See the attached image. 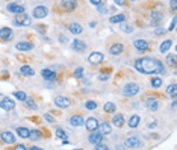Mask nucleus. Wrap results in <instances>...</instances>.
<instances>
[{
	"mask_svg": "<svg viewBox=\"0 0 177 150\" xmlns=\"http://www.w3.org/2000/svg\"><path fill=\"white\" fill-rule=\"evenodd\" d=\"M161 18H162V14H161L159 11L152 12V24H153V26L161 23Z\"/></svg>",
	"mask_w": 177,
	"mask_h": 150,
	"instance_id": "31",
	"label": "nucleus"
},
{
	"mask_svg": "<svg viewBox=\"0 0 177 150\" xmlns=\"http://www.w3.org/2000/svg\"><path fill=\"white\" fill-rule=\"evenodd\" d=\"M14 150H27V147H26L24 144H17V146L14 147Z\"/></svg>",
	"mask_w": 177,
	"mask_h": 150,
	"instance_id": "47",
	"label": "nucleus"
},
{
	"mask_svg": "<svg viewBox=\"0 0 177 150\" xmlns=\"http://www.w3.org/2000/svg\"><path fill=\"white\" fill-rule=\"evenodd\" d=\"M173 46V41L171 40H165V41H162L161 43V46H159V50H161V53H166L168 50H170V47Z\"/></svg>",
	"mask_w": 177,
	"mask_h": 150,
	"instance_id": "29",
	"label": "nucleus"
},
{
	"mask_svg": "<svg viewBox=\"0 0 177 150\" xmlns=\"http://www.w3.org/2000/svg\"><path fill=\"white\" fill-rule=\"evenodd\" d=\"M133 47L138 52H147L148 50V41L147 40H142V38H138V40L133 41Z\"/></svg>",
	"mask_w": 177,
	"mask_h": 150,
	"instance_id": "12",
	"label": "nucleus"
},
{
	"mask_svg": "<svg viewBox=\"0 0 177 150\" xmlns=\"http://www.w3.org/2000/svg\"><path fill=\"white\" fill-rule=\"evenodd\" d=\"M166 65L168 67H176V55L174 53L166 55Z\"/></svg>",
	"mask_w": 177,
	"mask_h": 150,
	"instance_id": "33",
	"label": "nucleus"
},
{
	"mask_svg": "<svg viewBox=\"0 0 177 150\" xmlns=\"http://www.w3.org/2000/svg\"><path fill=\"white\" fill-rule=\"evenodd\" d=\"M98 132L105 137V135H109V134L112 132V127H111V124H109L107 121H105V123H102V124L98 126Z\"/></svg>",
	"mask_w": 177,
	"mask_h": 150,
	"instance_id": "22",
	"label": "nucleus"
},
{
	"mask_svg": "<svg viewBox=\"0 0 177 150\" xmlns=\"http://www.w3.org/2000/svg\"><path fill=\"white\" fill-rule=\"evenodd\" d=\"M120 29H121L123 32H126V34H132V32H133V27H132L130 24H127L126 21L120 24Z\"/></svg>",
	"mask_w": 177,
	"mask_h": 150,
	"instance_id": "36",
	"label": "nucleus"
},
{
	"mask_svg": "<svg viewBox=\"0 0 177 150\" xmlns=\"http://www.w3.org/2000/svg\"><path fill=\"white\" fill-rule=\"evenodd\" d=\"M91 5H94V6H97V8H98V6L102 5V2H100V0H91Z\"/></svg>",
	"mask_w": 177,
	"mask_h": 150,
	"instance_id": "49",
	"label": "nucleus"
},
{
	"mask_svg": "<svg viewBox=\"0 0 177 150\" xmlns=\"http://www.w3.org/2000/svg\"><path fill=\"white\" fill-rule=\"evenodd\" d=\"M48 14V9L47 6H44V5H38L34 8V11H32V15H34V18H38V20H43V18H46Z\"/></svg>",
	"mask_w": 177,
	"mask_h": 150,
	"instance_id": "4",
	"label": "nucleus"
},
{
	"mask_svg": "<svg viewBox=\"0 0 177 150\" xmlns=\"http://www.w3.org/2000/svg\"><path fill=\"white\" fill-rule=\"evenodd\" d=\"M55 105L58 108H61V109H67V108H70L71 100L68 97H65V96H56L55 97Z\"/></svg>",
	"mask_w": 177,
	"mask_h": 150,
	"instance_id": "7",
	"label": "nucleus"
},
{
	"mask_svg": "<svg viewBox=\"0 0 177 150\" xmlns=\"http://www.w3.org/2000/svg\"><path fill=\"white\" fill-rule=\"evenodd\" d=\"M85 108L88 111H94V109H97V102L95 100H88V102H85Z\"/></svg>",
	"mask_w": 177,
	"mask_h": 150,
	"instance_id": "39",
	"label": "nucleus"
},
{
	"mask_svg": "<svg viewBox=\"0 0 177 150\" xmlns=\"http://www.w3.org/2000/svg\"><path fill=\"white\" fill-rule=\"evenodd\" d=\"M44 118L47 120L48 123H55V118L52 117V114H44Z\"/></svg>",
	"mask_w": 177,
	"mask_h": 150,
	"instance_id": "46",
	"label": "nucleus"
},
{
	"mask_svg": "<svg viewBox=\"0 0 177 150\" xmlns=\"http://www.w3.org/2000/svg\"><path fill=\"white\" fill-rule=\"evenodd\" d=\"M56 137H58L59 139H62V141H64V139H68V134H67L64 129L58 127V129H56Z\"/></svg>",
	"mask_w": 177,
	"mask_h": 150,
	"instance_id": "34",
	"label": "nucleus"
},
{
	"mask_svg": "<svg viewBox=\"0 0 177 150\" xmlns=\"http://www.w3.org/2000/svg\"><path fill=\"white\" fill-rule=\"evenodd\" d=\"M94 150H109V147H107L106 144H103V143H102V144L95 146V149H94Z\"/></svg>",
	"mask_w": 177,
	"mask_h": 150,
	"instance_id": "44",
	"label": "nucleus"
},
{
	"mask_svg": "<svg viewBox=\"0 0 177 150\" xmlns=\"http://www.w3.org/2000/svg\"><path fill=\"white\" fill-rule=\"evenodd\" d=\"M166 30L165 29H162V27H157L156 30H154V35H165Z\"/></svg>",
	"mask_w": 177,
	"mask_h": 150,
	"instance_id": "45",
	"label": "nucleus"
},
{
	"mask_svg": "<svg viewBox=\"0 0 177 150\" xmlns=\"http://www.w3.org/2000/svg\"><path fill=\"white\" fill-rule=\"evenodd\" d=\"M156 126H157V123H156V121H150V123H148V129H154Z\"/></svg>",
	"mask_w": 177,
	"mask_h": 150,
	"instance_id": "50",
	"label": "nucleus"
},
{
	"mask_svg": "<svg viewBox=\"0 0 177 150\" xmlns=\"http://www.w3.org/2000/svg\"><path fill=\"white\" fill-rule=\"evenodd\" d=\"M150 83H152V87H153V88H161V87H162V79H161L159 76H154Z\"/></svg>",
	"mask_w": 177,
	"mask_h": 150,
	"instance_id": "35",
	"label": "nucleus"
},
{
	"mask_svg": "<svg viewBox=\"0 0 177 150\" xmlns=\"http://www.w3.org/2000/svg\"><path fill=\"white\" fill-rule=\"evenodd\" d=\"M109 79V74H105V73H102V74H98V81L102 82H106Z\"/></svg>",
	"mask_w": 177,
	"mask_h": 150,
	"instance_id": "43",
	"label": "nucleus"
},
{
	"mask_svg": "<svg viewBox=\"0 0 177 150\" xmlns=\"http://www.w3.org/2000/svg\"><path fill=\"white\" fill-rule=\"evenodd\" d=\"M115 5H120V6H121V5H124V2H123V0H115Z\"/></svg>",
	"mask_w": 177,
	"mask_h": 150,
	"instance_id": "54",
	"label": "nucleus"
},
{
	"mask_svg": "<svg viewBox=\"0 0 177 150\" xmlns=\"http://www.w3.org/2000/svg\"><path fill=\"white\" fill-rule=\"evenodd\" d=\"M71 47H73V50L74 52H79V53H83L85 50H86V43L82 41V40H73L71 41Z\"/></svg>",
	"mask_w": 177,
	"mask_h": 150,
	"instance_id": "11",
	"label": "nucleus"
},
{
	"mask_svg": "<svg viewBox=\"0 0 177 150\" xmlns=\"http://www.w3.org/2000/svg\"><path fill=\"white\" fill-rule=\"evenodd\" d=\"M83 73H85V71H83L82 67H76V70H74V73H73V74H74V77H76V79H82Z\"/></svg>",
	"mask_w": 177,
	"mask_h": 150,
	"instance_id": "41",
	"label": "nucleus"
},
{
	"mask_svg": "<svg viewBox=\"0 0 177 150\" xmlns=\"http://www.w3.org/2000/svg\"><path fill=\"white\" fill-rule=\"evenodd\" d=\"M103 135L98 132V130H94V132H91L89 134V137H88V141H89V144H94V146H98V144H102L103 143Z\"/></svg>",
	"mask_w": 177,
	"mask_h": 150,
	"instance_id": "8",
	"label": "nucleus"
},
{
	"mask_svg": "<svg viewBox=\"0 0 177 150\" xmlns=\"http://www.w3.org/2000/svg\"><path fill=\"white\" fill-rule=\"evenodd\" d=\"M29 138H32V139H41V138H43V135H41V132H39V130L34 129V130H30V134H29Z\"/></svg>",
	"mask_w": 177,
	"mask_h": 150,
	"instance_id": "40",
	"label": "nucleus"
},
{
	"mask_svg": "<svg viewBox=\"0 0 177 150\" xmlns=\"http://www.w3.org/2000/svg\"><path fill=\"white\" fill-rule=\"evenodd\" d=\"M123 52H124L123 43H114L112 46L109 47V53H111L112 56H118V55H121Z\"/></svg>",
	"mask_w": 177,
	"mask_h": 150,
	"instance_id": "15",
	"label": "nucleus"
},
{
	"mask_svg": "<svg viewBox=\"0 0 177 150\" xmlns=\"http://www.w3.org/2000/svg\"><path fill=\"white\" fill-rule=\"evenodd\" d=\"M176 5H177V2H176V0H173V2H171V8H173V9H176V8H177Z\"/></svg>",
	"mask_w": 177,
	"mask_h": 150,
	"instance_id": "53",
	"label": "nucleus"
},
{
	"mask_svg": "<svg viewBox=\"0 0 177 150\" xmlns=\"http://www.w3.org/2000/svg\"><path fill=\"white\" fill-rule=\"evenodd\" d=\"M68 30H70L73 35H80L83 32V27L79 23H70V26H68Z\"/></svg>",
	"mask_w": 177,
	"mask_h": 150,
	"instance_id": "21",
	"label": "nucleus"
},
{
	"mask_svg": "<svg viewBox=\"0 0 177 150\" xmlns=\"http://www.w3.org/2000/svg\"><path fill=\"white\" fill-rule=\"evenodd\" d=\"M112 124H114L115 127H123L124 126V115H123V114L114 115V118H112Z\"/></svg>",
	"mask_w": 177,
	"mask_h": 150,
	"instance_id": "24",
	"label": "nucleus"
},
{
	"mask_svg": "<svg viewBox=\"0 0 177 150\" xmlns=\"http://www.w3.org/2000/svg\"><path fill=\"white\" fill-rule=\"evenodd\" d=\"M166 96H170V97H173V100H176V97H177L176 83H170V85L166 87Z\"/></svg>",
	"mask_w": 177,
	"mask_h": 150,
	"instance_id": "26",
	"label": "nucleus"
},
{
	"mask_svg": "<svg viewBox=\"0 0 177 150\" xmlns=\"http://www.w3.org/2000/svg\"><path fill=\"white\" fill-rule=\"evenodd\" d=\"M0 138L3 143H6V144H14L15 143V135L9 132V130H5V132H2L0 134Z\"/></svg>",
	"mask_w": 177,
	"mask_h": 150,
	"instance_id": "18",
	"label": "nucleus"
},
{
	"mask_svg": "<svg viewBox=\"0 0 177 150\" xmlns=\"http://www.w3.org/2000/svg\"><path fill=\"white\" fill-rule=\"evenodd\" d=\"M115 109H117V106H115V103H112V102H106V103L103 105V111L107 112V114H114Z\"/></svg>",
	"mask_w": 177,
	"mask_h": 150,
	"instance_id": "30",
	"label": "nucleus"
},
{
	"mask_svg": "<svg viewBox=\"0 0 177 150\" xmlns=\"http://www.w3.org/2000/svg\"><path fill=\"white\" fill-rule=\"evenodd\" d=\"M141 144H142V139L138 135H130L124 141L126 149H138V147H141Z\"/></svg>",
	"mask_w": 177,
	"mask_h": 150,
	"instance_id": "3",
	"label": "nucleus"
},
{
	"mask_svg": "<svg viewBox=\"0 0 177 150\" xmlns=\"http://www.w3.org/2000/svg\"><path fill=\"white\" fill-rule=\"evenodd\" d=\"M15 47H17V50H20V52H29V50L34 49V44L29 43V41H20V43H17Z\"/></svg>",
	"mask_w": 177,
	"mask_h": 150,
	"instance_id": "20",
	"label": "nucleus"
},
{
	"mask_svg": "<svg viewBox=\"0 0 177 150\" xmlns=\"http://www.w3.org/2000/svg\"><path fill=\"white\" fill-rule=\"evenodd\" d=\"M29 134L30 130L27 127H17V135L21 137V138H29Z\"/></svg>",
	"mask_w": 177,
	"mask_h": 150,
	"instance_id": "32",
	"label": "nucleus"
},
{
	"mask_svg": "<svg viewBox=\"0 0 177 150\" xmlns=\"http://www.w3.org/2000/svg\"><path fill=\"white\" fill-rule=\"evenodd\" d=\"M0 108L3 111H12L15 108V100L11 99V97H3L2 102H0Z\"/></svg>",
	"mask_w": 177,
	"mask_h": 150,
	"instance_id": "10",
	"label": "nucleus"
},
{
	"mask_svg": "<svg viewBox=\"0 0 177 150\" xmlns=\"http://www.w3.org/2000/svg\"><path fill=\"white\" fill-rule=\"evenodd\" d=\"M14 97L18 99V100H21V102H26V99H27V96H26L24 91H14Z\"/></svg>",
	"mask_w": 177,
	"mask_h": 150,
	"instance_id": "38",
	"label": "nucleus"
},
{
	"mask_svg": "<svg viewBox=\"0 0 177 150\" xmlns=\"http://www.w3.org/2000/svg\"><path fill=\"white\" fill-rule=\"evenodd\" d=\"M20 73L23 74V76H27V77H30V76H34L35 74V71L32 67H29V65H21L20 67Z\"/></svg>",
	"mask_w": 177,
	"mask_h": 150,
	"instance_id": "28",
	"label": "nucleus"
},
{
	"mask_svg": "<svg viewBox=\"0 0 177 150\" xmlns=\"http://www.w3.org/2000/svg\"><path fill=\"white\" fill-rule=\"evenodd\" d=\"M6 9L12 14H17V15H20V14H24V6L23 5H18V3H8L6 5Z\"/></svg>",
	"mask_w": 177,
	"mask_h": 150,
	"instance_id": "13",
	"label": "nucleus"
},
{
	"mask_svg": "<svg viewBox=\"0 0 177 150\" xmlns=\"http://www.w3.org/2000/svg\"><path fill=\"white\" fill-rule=\"evenodd\" d=\"M117 150H127V149H126V146H123V144H117Z\"/></svg>",
	"mask_w": 177,
	"mask_h": 150,
	"instance_id": "52",
	"label": "nucleus"
},
{
	"mask_svg": "<svg viewBox=\"0 0 177 150\" xmlns=\"http://www.w3.org/2000/svg\"><path fill=\"white\" fill-rule=\"evenodd\" d=\"M59 41H62V43H67V36H64V35H59Z\"/></svg>",
	"mask_w": 177,
	"mask_h": 150,
	"instance_id": "51",
	"label": "nucleus"
},
{
	"mask_svg": "<svg viewBox=\"0 0 177 150\" xmlns=\"http://www.w3.org/2000/svg\"><path fill=\"white\" fill-rule=\"evenodd\" d=\"M0 29H2V27H0Z\"/></svg>",
	"mask_w": 177,
	"mask_h": 150,
	"instance_id": "59",
	"label": "nucleus"
},
{
	"mask_svg": "<svg viewBox=\"0 0 177 150\" xmlns=\"http://www.w3.org/2000/svg\"><path fill=\"white\" fill-rule=\"evenodd\" d=\"M139 123H141V117L135 114V115H132V117L129 118V123H127V124H129L130 129H136Z\"/></svg>",
	"mask_w": 177,
	"mask_h": 150,
	"instance_id": "25",
	"label": "nucleus"
},
{
	"mask_svg": "<svg viewBox=\"0 0 177 150\" xmlns=\"http://www.w3.org/2000/svg\"><path fill=\"white\" fill-rule=\"evenodd\" d=\"M85 126L89 132H94V130H98V126H100V121L95 118V117H89L85 120Z\"/></svg>",
	"mask_w": 177,
	"mask_h": 150,
	"instance_id": "9",
	"label": "nucleus"
},
{
	"mask_svg": "<svg viewBox=\"0 0 177 150\" xmlns=\"http://www.w3.org/2000/svg\"><path fill=\"white\" fill-rule=\"evenodd\" d=\"M62 144H64V146H68V144H70V141H68V139H64V141H62Z\"/></svg>",
	"mask_w": 177,
	"mask_h": 150,
	"instance_id": "55",
	"label": "nucleus"
},
{
	"mask_svg": "<svg viewBox=\"0 0 177 150\" xmlns=\"http://www.w3.org/2000/svg\"><path fill=\"white\" fill-rule=\"evenodd\" d=\"M27 150H43V149H41V147H34V146H32L30 149H27Z\"/></svg>",
	"mask_w": 177,
	"mask_h": 150,
	"instance_id": "56",
	"label": "nucleus"
},
{
	"mask_svg": "<svg viewBox=\"0 0 177 150\" xmlns=\"http://www.w3.org/2000/svg\"><path fill=\"white\" fill-rule=\"evenodd\" d=\"M145 106H147L148 111L154 112V111L159 109V100L154 99V97H147V100H145Z\"/></svg>",
	"mask_w": 177,
	"mask_h": 150,
	"instance_id": "16",
	"label": "nucleus"
},
{
	"mask_svg": "<svg viewBox=\"0 0 177 150\" xmlns=\"http://www.w3.org/2000/svg\"><path fill=\"white\" fill-rule=\"evenodd\" d=\"M73 150H82V149H73Z\"/></svg>",
	"mask_w": 177,
	"mask_h": 150,
	"instance_id": "58",
	"label": "nucleus"
},
{
	"mask_svg": "<svg viewBox=\"0 0 177 150\" xmlns=\"http://www.w3.org/2000/svg\"><path fill=\"white\" fill-rule=\"evenodd\" d=\"M133 67L142 74H164L165 73L164 64L156 58H139L133 62Z\"/></svg>",
	"mask_w": 177,
	"mask_h": 150,
	"instance_id": "1",
	"label": "nucleus"
},
{
	"mask_svg": "<svg viewBox=\"0 0 177 150\" xmlns=\"http://www.w3.org/2000/svg\"><path fill=\"white\" fill-rule=\"evenodd\" d=\"M89 26H91V27H95V26H97V23H95V21H91V23H89Z\"/></svg>",
	"mask_w": 177,
	"mask_h": 150,
	"instance_id": "57",
	"label": "nucleus"
},
{
	"mask_svg": "<svg viewBox=\"0 0 177 150\" xmlns=\"http://www.w3.org/2000/svg\"><path fill=\"white\" fill-rule=\"evenodd\" d=\"M105 61V55L102 52H93L89 56H88V62L93 64V65H98Z\"/></svg>",
	"mask_w": 177,
	"mask_h": 150,
	"instance_id": "6",
	"label": "nucleus"
},
{
	"mask_svg": "<svg viewBox=\"0 0 177 150\" xmlns=\"http://www.w3.org/2000/svg\"><path fill=\"white\" fill-rule=\"evenodd\" d=\"M41 76H43L44 81H47V82H52L56 79V73H55L53 68H43L41 70Z\"/></svg>",
	"mask_w": 177,
	"mask_h": 150,
	"instance_id": "14",
	"label": "nucleus"
},
{
	"mask_svg": "<svg viewBox=\"0 0 177 150\" xmlns=\"http://www.w3.org/2000/svg\"><path fill=\"white\" fill-rule=\"evenodd\" d=\"M68 121H70V124L73 127H80L82 124H85V120H83V117L79 115V114H76V115H71Z\"/></svg>",
	"mask_w": 177,
	"mask_h": 150,
	"instance_id": "19",
	"label": "nucleus"
},
{
	"mask_svg": "<svg viewBox=\"0 0 177 150\" xmlns=\"http://www.w3.org/2000/svg\"><path fill=\"white\" fill-rule=\"evenodd\" d=\"M14 24L15 26H30L32 18L27 14H20V15H17V18H14Z\"/></svg>",
	"mask_w": 177,
	"mask_h": 150,
	"instance_id": "5",
	"label": "nucleus"
},
{
	"mask_svg": "<svg viewBox=\"0 0 177 150\" xmlns=\"http://www.w3.org/2000/svg\"><path fill=\"white\" fill-rule=\"evenodd\" d=\"M139 91H141V87L138 83H135V82H127L123 87V96H126V97H133Z\"/></svg>",
	"mask_w": 177,
	"mask_h": 150,
	"instance_id": "2",
	"label": "nucleus"
},
{
	"mask_svg": "<svg viewBox=\"0 0 177 150\" xmlns=\"http://www.w3.org/2000/svg\"><path fill=\"white\" fill-rule=\"evenodd\" d=\"M24 103H26V106H27L29 109H32V111H36V109H38V105L34 102V99H26Z\"/></svg>",
	"mask_w": 177,
	"mask_h": 150,
	"instance_id": "37",
	"label": "nucleus"
},
{
	"mask_svg": "<svg viewBox=\"0 0 177 150\" xmlns=\"http://www.w3.org/2000/svg\"><path fill=\"white\" fill-rule=\"evenodd\" d=\"M97 9H98V12H100V14H106V12H107V8H106V5H105V3H103V2H102V5H100V6H98V8H97Z\"/></svg>",
	"mask_w": 177,
	"mask_h": 150,
	"instance_id": "42",
	"label": "nucleus"
},
{
	"mask_svg": "<svg viewBox=\"0 0 177 150\" xmlns=\"http://www.w3.org/2000/svg\"><path fill=\"white\" fill-rule=\"evenodd\" d=\"M109 21H111L112 24L124 23V21H126V14H117V15H112V17L109 18Z\"/></svg>",
	"mask_w": 177,
	"mask_h": 150,
	"instance_id": "23",
	"label": "nucleus"
},
{
	"mask_svg": "<svg viewBox=\"0 0 177 150\" xmlns=\"http://www.w3.org/2000/svg\"><path fill=\"white\" fill-rule=\"evenodd\" d=\"M61 6L64 8V9H67V11H73V9H76V6H77V3L74 2V0H65V2H61Z\"/></svg>",
	"mask_w": 177,
	"mask_h": 150,
	"instance_id": "27",
	"label": "nucleus"
},
{
	"mask_svg": "<svg viewBox=\"0 0 177 150\" xmlns=\"http://www.w3.org/2000/svg\"><path fill=\"white\" fill-rule=\"evenodd\" d=\"M174 27H176V18H173V21H171V24H170V27H168V30H166V32H171Z\"/></svg>",
	"mask_w": 177,
	"mask_h": 150,
	"instance_id": "48",
	"label": "nucleus"
},
{
	"mask_svg": "<svg viewBox=\"0 0 177 150\" xmlns=\"http://www.w3.org/2000/svg\"><path fill=\"white\" fill-rule=\"evenodd\" d=\"M12 36H14V30L11 27H2L0 29V40L2 41H9Z\"/></svg>",
	"mask_w": 177,
	"mask_h": 150,
	"instance_id": "17",
	"label": "nucleus"
}]
</instances>
